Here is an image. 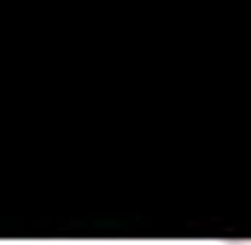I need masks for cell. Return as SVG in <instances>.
Returning a JSON list of instances; mask_svg holds the SVG:
<instances>
[{"label": "cell", "mask_w": 251, "mask_h": 245, "mask_svg": "<svg viewBox=\"0 0 251 245\" xmlns=\"http://www.w3.org/2000/svg\"><path fill=\"white\" fill-rule=\"evenodd\" d=\"M222 245H251V240H222Z\"/></svg>", "instance_id": "6da1fadb"}]
</instances>
